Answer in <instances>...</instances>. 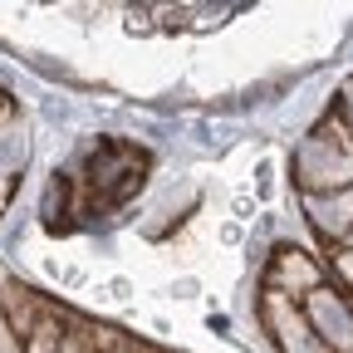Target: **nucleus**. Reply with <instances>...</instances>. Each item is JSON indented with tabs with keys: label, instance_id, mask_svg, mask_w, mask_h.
Listing matches in <instances>:
<instances>
[{
	"label": "nucleus",
	"instance_id": "1",
	"mask_svg": "<svg viewBox=\"0 0 353 353\" xmlns=\"http://www.w3.org/2000/svg\"><path fill=\"white\" fill-rule=\"evenodd\" d=\"M290 182L299 187V196H329V192L353 187V138L334 108L294 143Z\"/></svg>",
	"mask_w": 353,
	"mask_h": 353
},
{
	"label": "nucleus",
	"instance_id": "2",
	"mask_svg": "<svg viewBox=\"0 0 353 353\" xmlns=\"http://www.w3.org/2000/svg\"><path fill=\"white\" fill-rule=\"evenodd\" d=\"M299 314H304L309 334H314L329 353H353V294H343L334 280L309 290L299 299Z\"/></svg>",
	"mask_w": 353,
	"mask_h": 353
},
{
	"label": "nucleus",
	"instance_id": "3",
	"mask_svg": "<svg viewBox=\"0 0 353 353\" xmlns=\"http://www.w3.org/2000/svg\"><path fill=\"white\" fill-rule=\"evenodd\" d=\"M260 285L280 290L290 299H304L309 290L329 285V270H324V260L314 250H304V245H275L270 260H265V270H260Z\"/></svg>",
	"mask_w": 353,
	"mask_h": 353
},
{
	"label": "nucleus",
	"instance_id": "4",
	"mask_svg": "<svg viewBox=\"0 0 353 353\" xmlns=\"http://www.w3.org/2000/svg\"><path fill=\"white\" fill-rule=\"evenodd\" d=\"M299 206H304V221L314 226V236L329 250H339V241L353 231V187L329 192V196H299Z\"/></svg>",
	"mask_w": 353,
	"mask_h": 353
},
{
	"label": "nucleus",
	"instance_id": "5",
	"mask_svg": "<svg viewBox=\"0 0 353 353\" xmlns=\"http://www.w3.org/2000/svg\"><path fill=\"white\" fill-rule=\"evenodd\" d=\"M324 270L339 280V290L353 294V250H329V265H324Z\"/></svg>",
	"mask_w": 353,
	"mask_h": 353
},
{
	"label": "nucleus",
	"instance_id": "6",
	"mask_svg": "<svg viewBox=\"0 0 353 353\" xmlns=\"http://www.w3.org/2000/svg\"><path fill=\"white\" fill-rule=\"evenodd\" d=\"M132 353H157V348H148V343H132Z\"/></svg>",
	"mask_w": 353,
	"mask_h": 353
},
{
	"label": "nucleus",
	"instance_id": "7",
	"mask_svg": "<svg viewBox=\"0 0 353 353\" xmlns=\"http://www.w3.org/2000/svg\"><path fill=\"white\" fill-rule=\"evenodd\" d=\"M113 353H132V343H123V348H113Z\"/></svg>",
	"mask_w": 353,
	"mask_h": 353
}]
</instances>
